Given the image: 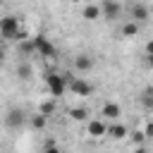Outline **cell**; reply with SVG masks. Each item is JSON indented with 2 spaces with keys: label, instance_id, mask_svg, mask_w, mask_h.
Listing matches in <instances>:
<instances>
[{
  "label": "cell",
  "instance_id": "obj_1",
  "mask_svg": "<svg viewBox=\"0 0 153 153\" xmlns=\"http://www.w3.org/2000/svg\"><path fill=\"white\" fill-rule=\"evenodd\" d=\"M31 41H33V45H36L38 57H48V60H53V57L57 55V48H55V45H53L45 36H33Z\"/></svg>",
  "mask_w": 153,
  "mask_h": 153
},
{
  "label": "cell",
  "instance_id": "obj_2",
  "mask_svg": "<svg viewBox=\"0 0 153 153\" xmlns=\"http://www.w3.org/2000/svg\"><path fill=\"white\" fill-rule=\"evenodd\" d=\"M0 31H2V38L12 41V38H19L22 31H19V19L17 17H5L2 24H0Z\"/></svg>",
  "mask_w": 153,
  "mask_h": 153
},
{
  "label": "cell",
  "instance_id": "obj_3",
  "mask_svg": "<svg viewBox=\"0 0 153 153\" xmlns=\"http://www.w3.org/2000/svg\"><path fill=\"white\" fill-rule=\"evenodd\" d=\"M45 84H48V91H50L53 96H62V93L67 91V79H65V74H48V76H45Z\"/></svg>",
  "mask_w": 153,
  "mask_h": 153
},
{
  "label": "cell",
  "instance_id": "obj_4",
  "mask_svg": "<svg viewBox=\"0 0 153 153\" xmlns=\"http://www.w3.org/2000/svg\"><path fill=\"white\" fill-rule=\"evenodd\" d=\"M69 88H72V93H76V96H91V93H93V86H91L88 81H84V79H72Z\"/></svg>",
  "mask_w": 153,
  "mask_h": 153
},
{
  "label": "cell",
  "instance_id": "obj_5",
  "mask_svg": "<svg viewBox=\"0 0 153 153\" xmlns=\"http://www.w3.org/2000/svg\"><path fill=\"white\" fill-rule=\"evenodd\" d=\"M148 14H151V12H148V7H146L143 2H134V5H131V22H136V24H139V22H146Z\"/></svg>",
  "mask_w": 153,
  "mask_h": 153
},
{
  "label": "cell",
  "instance_id": "obj_6",
  "mask_svg": "<svg viewBox=\"0 0 153 153\" xmlns=\"http://www.w3.org/2000/svg\"><path fill=\"white\" fill-rule=\"evenodd\" d=\"M5 122H7V127H12V129L22 127V124H24V110H19V108L10 110V112H7V117H5Z\"/></svg>",
  "mask_w": 153,
  "mask_h": 153
},
{
  "label": "cell",
  "instance_id": "obj_7",
  "mask_svg": "<svg viewBox=\"0 0 153 153\" xmlns=\"http://www.w3.org/2000/svg\"><path fill=\"white\" fill-rule=\"evenodd\" d=\"M103 17L105 19H117L120 17V5L115 0H105L103 2Z\"/></svg>",
  "mask_w": 153,
  "mask_h": 153
},
{
  "label": "cell",
  "instance_id": "obj_8",
  "mask_svg": "<svg viewBox=\"0 0 153 153\" xmlns=\"http://www.w3.org/2000/svg\"><path fill=\"white\" fill-rule=\"evenodd\" d=\"M100 115H103L105 120H117V117L122 115V108H120L117 103H105L103 110H100Z\"/></svg>",
  "mask_w": 153,
  "mask_h": 153
},
{
  "label": "cell",
  "instance_id": "obj_9",
  "mask_svg": "<svg viewBox=\"0 0 153 153\" xmlns=\"http://www.w3.org/2000/svg\"><path fill=\"white\" fill-rule=\"evenodd\" d=\"M98 17H103V7H98V5H86L84 7V19L96 22Z\"/></svg>",
  "mask_w": 153,
  "mask_h": 153
},
{
  "label": "cell",
  "instance_id": "obj_10",
  "mask_svg": "<svg viewBox=\"0 0 153 153\" xmlns=\"http://www.w3.org/2000/svg\"><path fill=\"white\" fill-rule=\"evenodd\" d=\"M74 67H76V72H88L93 67V60L88 55H79V57H74Z\"/></svg>",
  "mask_w": 153,
  "mask_h": 153
},
{
  "label": "cell",
  "instance_id": "obj_11",
  "mask_svg": "<svg viewBox=\"0 0 153 153\" xmlns=\"http://www.w3.org/2000/svg\"><path fill=\"white\" fill-rule=\"evenodd\" d=\"M108 131V127L100 122V120H93V122H88V134L91 136H103Z\"/></svg>",
  "mask_w": 153,
  "mask_h": 153
},
{
  "label": "cell",
  "instance_id": "obj_12",
  "mask_svg": "<svg viewBox=\"0 0 153 153\" xmlns=\"http://www.w3.org/2000/svg\"><path fill=\"white\" fill-rule=\"evenodd\" d=\"M31 74H33V69H31L29 62H19V65H17V76H19V79L26 81V79H31Z\"/></svg>",
  "mask_w": 153,
  "mask_h": 153
},
{
  "label": "cell",
  "instance_id": "obj_13",
  "mask_svg": "<svg viewBox=\"0 0 153 153\" xmlns=\"http://www.w3.org/2000/svg\"><path fill=\"white\" fill-rule=\"evenodd\" d=\"M108 134H110L112 139H124V136H127V127H124V124H112V127L108 129Z\"/></svg>",
  "mask_w": 153,
  "mask_h": 153
},
{
  "label": "cell",
  "instance_id": "obj_14",
  "mask_svg": "<svg viewBox=\"0 0 153 153\" xmlns=\"http://www.w3.org/2000/svg\"><path fill=\"white\" fill-rule=\"evenodd\" d=\"M136 33H139V24L136 22H127L122 26V36H136Z\"/></svg>",
  "mask_w": 153,
  "mask_h": 153
},
{
  "label": "cell",
  "instance_id": "obj_15",
  "mask_svg": "<svg viewBox=\"0 0 153 153\" xmlns=\"http://www.w3.org/2000/svg\"><path fill=\"white\" fill-rule=\"evenodd\" d=\"M38 112H41V115H45V117H48V115H53V112H55V103H53V100L41 103V105H38Z\"/></svg>",
  "mask_w": 153,
  "mask_h": 153
},
{
  "label": "cell",
  "instance_id": "obj_16",
  "mask_svg": "<svg viewBox=\"0 0 153 153\" xmlns=\"http://www.w3.org/2000/svg\"><path fill=\"white\" fill-rule=\"evenodd\" d=\"M141 105H143L146 110H153V91H143V96H141Z\"/></svg>",
  "mask_w": 153,
  "mask_h": 153
},
{
  "label": "cell",
  "instance_id": "obj_17",
  "mask_svg": "<svg viewBox=\"0 0 153 153\" xmlns=\"http://www.w3.org/2000/svg\"><path fill=\"white\" fill-rule=\"evenodd\" d=\"M69 115H72V120H79V122H81V120H86V117H88V112H86V110H84V108H74V110H72V112H69Z\"/></svg>",
  "mask_w": 153,
  "mask_h": 153
},
{
  "label": "cell",
  "instance_id": "obj_18",
  "mask_svg": "<svg viewBox=\"0 0 153 153\" xmlns=\"http://www.w3.org/2000/svg\"><path fill=\"white\" fill-rule=\"evenodd\" d=\"M31 124H33L36 129H43V127H45V115H41V112L33 115V117H31Z\"/></svg>",
  "mask_w": 153,
  "mask_h": 153
},
{
  "label": "cell",
  "instance_id": "obj_19",
  "mask_svg": "<svg viewBox=\"0 0 153 153\" xmlns=\"http://www.w3.org/2000/svg\"><path fill=\"white\" fill-rule=\"evenodd\" d=\"M143 139H146V131H134L131 134V141H136V143H141Z\"/></svg>",
  "mask_w": 153,
  "mask_h": 153
},
{
  "label": "cell",
  "instance_id": "obj_20",
  "mask_svg": "<svg viewBox=\"0 0 153 153\" xmlns=\"http://www.w3.org/2000/svg\"><path fill=\"white\" fill-rule=\"evenodd\" d=\"M43 153H60V148H57L55 143H48V146L43 148Z\"/></svg>",
  "mask_w": 153,
  "mask_h": 153
},
{
  "label": "cell",
  "instance_id": "obj_21",
  "mask_svg": "<svg viewBox=\"0 0 153 153\" xmlns=\"http://www.w3.org/2000/svg\"><path fill=\"white\" fill-rule=\"evenodd\" d=\"M143 131H146V136H148V139H153V122H148Z\"/></svg>",
  "mask_w": 153,
  "mask_h": 153
},
{
  "label": "cell",
  "instance_id": "obj_22",
  "mask_svg": "<svg viewBox=\"0 0 153 153\" xmlns=\"http://www.w3.org/2000/svg\"><path fill=\"white\" fill-rule=\"evenodd\" d=\"M146 55H153V41L146 43Z\"/></svg>",
  "mask_w": 153,
  "mask_h": 153
},
{
  "label": "cell",
  "instance_id": "obj_23",
  "mask_svg": "<svg viewBox=\"0 0 153 153\" xmlns=\"http://www.w3.org/2000/svg\"><path fill=\"white\" fill-rule=\"evenodd\" d=\"M134 153H148V151H146V148H136Z\"/></svg>",
  "mask_w": 153,
  "mask_h": 153
}]
</instances>
